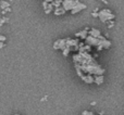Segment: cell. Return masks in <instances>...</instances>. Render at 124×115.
Returning <instances> with one entry per match:
<instances>
[{"instance_id": "1", "label": "cell", "mask_w": 124, "mask_h": 115, "mask_svg": "<svg viewBox=\"0 0 124 115\" xmlns=\"http://www.w3.org/2000/svg\"><path fill=\"white\" fill-rule=\"evenodd\" d=\"M116 15L109 10V9H103V10L99 11V19L103 23H108L110 21H113Z\"/></svg>"}, {"instance_id": "2", "label": "cell", "mask_w": 124, "mask_h": 115, "mask_svg": "<svg viewBox=\"0 0 124 115\" xmlns=\"http://www.w3.org/2000/svg\"><path fill=\"white\" fill-rule=\"evenodd\" d=\"M78 3H79L78 0H64L62 2V8L65 11H72Z\"/></svg>"}, {"instance_id": "3", "label": "cell", "mask_w": 124, "mask_h": 115, "mask_svg": "<svg viewBox=\"0 0 124 115\" xmlns=\"http://www.w3.org/2000/svg\"><path fill=\"white\" fill-rule=\"evenodd\" d=\"M103 40H105V39H103ZM101 43H102V40H101L100 38H94V37L89 36V35H88V37L86 38V45H89L90 47L98 48V47H100L101 46Z\"/></svg>"}, {"instance_id": "4", "label": "cell", "mask_w": 124, "mask_h": 115, "mask_svg": "<svg viewBox=\"0 0 124 115\" xmlns=\"http://www.w3.org/2000/svg\"><path fill=\"white\" fill-rule=\"evenodd\" d=\"M66 48V39H58L54 43V49L56 50H62L63 51Z\"/></svg>"}, {"instance_id": "5", "label": "cell", "mask_w": 124, "mask_h": 115, "mask_svg": "<svg viewBox=\"0 0 124 115\" xmlns=\"http://www.w3.org/2000/svg\"><path fill=\"white\" fill-rule=\"evenodd\" d=\"M81 79L83 81H85L86 84H93V83H95V76H93V75L84 74L83 76L81 77Z\"/></svg>"}, {"instance_id": "6", "label": "cell", "mask_w": 124, "mask_h": 115, "mask_svg": "<svg viewBox=\"0 0 124 115\" xmlns=\"http://www.w3.org/2000/svg\"><path fill=\"white\" fill-rule=\"evenodd\" d=\"M78 43H79L78 39H70V38L66 39V47L69 48H75L78 46Z\"/></svg>"}, {"instance_id": "7", "label": "cell", "mask_w": 124, "mask_h": 115, "mask_svg": "<svg viewBox=\"0 0 124 115\" xmlns=\"http://www.w3.org/2000/svg\"><path fill=\"white\" fill-rule=\"evenodd\" d=\"M88 35H89V36H92V37H94V38H100V37L102 36L100 30L96 29V28H92V29H89Z\"/></svg>"}, {"instance_id": "8", "label": "cell", "mask_w": 124, "mask_h": 115, "mask_svg": "<svg viewBox=\"0 0 124 115\" xmlns=\"http://www.w3.org/2000/svg\"><path fill=\"white\" fill-rule=\"evenodd\" d=\"M110 47H111V41L108 40V39H105V40H102L100 47L97 48V51H100V50H102V49H109Z\"/></svg>"}, {"instance_id": "9", "label": "cell", "mask_w": 124, "mask_h": 115, "mask_svg": "<svg viewBox=\"0 0 124 115\" xmlns=\"http://www.w3.org/2000/svg\"><path fill=\"white\" fill-rule=\"evenodd\" d=\"M88 32H89V28H85V29H83V30H81V32H78V33H76V37H78V38H81V39H85L86 40V38L88 37Z\"/></svg>"}, {"instance_id": "10", "label": "cell", "mask_w": 124, "mask_h": 115, "mask_svg": "<svg viewBox=\"0 0 124 115\" xmlns=\"http://www.w3.org/2000/svg\"><path fill=\"white\" fill-rule=\"evenodd\" d=\"M84 9H86V4H85V3H82V2H79V3L77 4V6L75 7V8L73 9L72 11H71V12H72V14H75V13L79 12V11L84 10Z\"/></svg>"}, {"instance_id": "11", "label": "cell", "mask_w": 124, "mask_h": 115, "mask_svg": "<svg viewBox=\"0 0 124 115\" xmlns=\"http://www.w3.org/2000/svg\"><path fill=\"white\" fill-rule=\"evenodd\" d=\"M44 10H45V13H46V14H49V13H51L52 11H54V7L52 6V0L50 1V3H48V6L46 7Z\"/></svg>"}, {"instance_id": "12", "label": "cell", "mask_w": 124, "mask_h": 115, "mask_svg": "<svg viewBox=\"0 0 124 115\" xmlns=\"http://www.w3.org/2000/svg\"><path fill=\"white\" fill-rule=\"evenodd\" d=\"M105 78H103V75H99V76H95V84L96 85H101L103 83Z\"/></svg>"}, {"instance_id": "13", "label": "cell", "mask_w": 124, "mask_h": 115, "mask_svg": "<svg viewBox=\"0 0 124 115\" xmlns=\"http://www.w3.org/2000/svg\"><path fill=\"white\" fill-rule=\"evenodd\" d=\"M54 14L56 15H62V14H64L65 13V10H64L62 7H60V8H57V9H54Z\"/></svg>"}, {"instance_id": "14", "label": "cell", "mask_w": 124, "mask_h": 115, "mask_svg": "<svg viewBox=\"0 0 124 115\" xmlns=\"http://www.w3.org/2000/svg\"><path fill=\"white\" fill-rule=\"evenodd\" d=\"M62 2L63 1H60V0H52V6L54 7V9L57 8H60V6H62Z\"/></svg>"}, {"instance_id": "15", "label": "cell", "mask_w": 124, "mask_h": 115, "mask_svg": "<svg viewBox=\"0 0 124 115\" xmlns=\"http://www.w3.org/2000/svg\"><path fill=\"white\" fill-rule=\"evenodd\" d=\"M70 50H71V48L66 47L65 49L62 51V54H63V57H68V54H69V52H70Z\"/></svg>"}, {"instance_id": "16", "label": "cell", "mask_w": 124, "mask_h": 115, "mask_svg": "<svg viewBox=\"0 0 124 115\" xmlns=\"http://www.w3.org/2000/svg\"><path fill=\"white\" fill-rule=\"evenodd\" d=\"M1 7L3 10H6L7 7H9V2H6V1H1Z\"/></svg>"}, {"instance_id": "17", "label": "cell", "mask_w": 124, "mask_h": 115, "mask_svg": "<svg viewBox=\"0 0 124 115\" xmlns=\"http://www.w3.org/2000/svg\"><path fill=\"white\" fill-rule=\"evenodd\" d=\"M81 115H95V114L93 113V112H89V111H83Z\"/></svg>"}, {"instance_id": "18", "label": "cell", "mask_w": 124, "mask_h": 115, "mask_svg": "<svg viewBox=\"0 0 124 115\" xmlns=\"http://www.w3.org/2000/svg\"><path fill=\"white\" fill-rule=\"evenodd\" d=\"M7 40V37L3 36V35H0V43H4Z\"/></svg>"}, {"instance_id": "19", "label": "cell", "mask_w": 124, "mask_h": 115, "mask_svg": "<svg viewBox=\"0 0 124 115\" xmlns=\"http://www.w3.org/2000/svg\"><path fill=\"white\" fill-rule=\"evenodd\" d=\"M113 26H114V22H113V21H110V22H108V27H109V28L113 27Z\"/></svg>"}, {"instance_id": "20", "label": "cell", "mask_w": 124, "mask_h": 115, "mask_svg": "<svg viewBox=\"0 0 124 115\" xmlns=\"http://www.w3.org/2000/svg\"><path fill=\"white\" fill-rule=\"evenodd\" d=\"M4 22H8V17H3V19L0 21V26H2V24H3Z\"/></svg>"}, {"instance_id": "21", "label": "cell", "mask_w": 124, "mask_h": 115, "mask_svg": "<svg viewBox=\"0 0 124 115\" xmlns=\"http://www.w3.org/2000/svg\"><path fill=\"white\" fill-rule=\"evenodd\" d=\"M92 16H94V17H99V12H96V11H95V12H93V13H92Z\"/></svg>"}, {"instance_id": "22", "label": "cell", "mask_w": 124, "mask_h": 115, "mask_svg": "<svg viewBox=\"0 0 124 115\" xmlns=\"http://www.w3.org/2000/svg\"><path fill=\"white\" fill-rule=\"evenodd\" d=\"M3 47H4V43H0V49H2Z\"/></svg>"}, {"instance_id": "23", "label": "cell", "mask_w": 124, "mask_h": 115, "mask_svg": "<svg viewBox=\"0 0 124 115\" xmlns=\"http://www.w3.org/2000/svg\"><path fill=\"white\" fill-rule=\"evenodd\" d=\"M14 115H21V114H14Z\"/></svg>"}]
</instances>
